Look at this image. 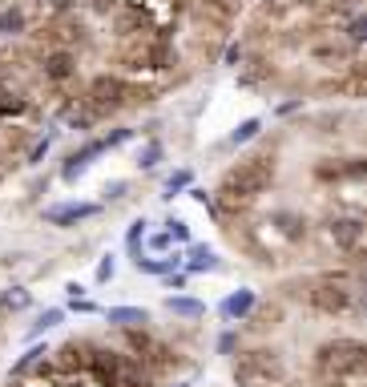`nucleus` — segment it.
Returning a JSON list of instances; mask_svg holds the SVG:
<instances>
[{
  "label": "nucleus",
  "mask_w": 367,
  "mask_h": 387,
  "mask_svg": "<svg viewBox=\"0 0 367 387\" xmlns=\"http://www.w3.org/2000/svg\"><path fill=\"white\" fill-rule=\"evenodd\" d=\"M102 206L97 202H61V206H49L45 210V222L49 226H77V222H89V218H97Z\"/></svg>",
  "instance_id": "4"
},
{
  "label": "nucleus",
  "mask_w": 367,
  "mask_h": 387,
  "mask_svg": "<svg viewBox=\"0 0 367 387\" xmlns=\"http://www.w3.org/2000/svg\"><path fill=\"white\" fill-rule=\"evenodd\" d=\"M117 275V258L114 254H102V263H97V283H109Z\"/></svg>",
  "instance_id": "25"
},
{
  "label": "nucleus",
  "mask_w": 367,
  "mask_h": 387,
  "mask_svg": "<svg viewBox=\"0 0 367 387\" xmlns=\"http://www.w3.org/2000/svg\"><path fill=\"white\" fill-rule=\"evenodd\" d=\"M270 178H275V162L270 158H251V162H242L239 170H230L222 178V190L218 194H222L226 206H246V202H254L270 186Z\"/></svg>",
  "instance_id": "1"
},
{
  "label": "nucleus",
  "mask_w": 367,
  "mask_h": 387,
  "mask_svg": "<svg viewBox=\"0 0 367 387\" xmlns=\"http://www.w3.org/2000/svg\"><path fill=\"white\" fill-rule=\"evenodd\" d=\"M291 4H307V0H291Z\"/></svg>",
  "instance_id": "38"
},
{
  "label": "nucleus",
  "mask_w": 367,
  "mask_h": 387,
  "mask_svg": "<svg viewBox=\"0 0 367 387\" xmlns=\"http://www.w3.org/2000/svg\"><path fill=\"white\" fill-rule=\"evenodd\" d=\"M45 4H49L53 13H69V9H73L77 0H45Z\"/></svg>",
  "instance_id": "34"
},
{
  "label": "nucleus",
  "mask_w": 367,
  "mask_h": 387,
  "mask_svg": "<svg viewBox=\"0 0 367 387\" xmlns=\"http://www.w3.org/2000/svg\"><path fill=\"white\" fill-rule=\"evenodd\" d=\"M89 97L97 101V109H114V105H121V97H126V85H121L117 77H97L93 89H89Z\"/></svg>",
  "instance_id": "8"
},
{
  "label": "nucleus",
  "mask_w": 367,
  "mask_h": 387,
  "mask_svg": "<svg viewBox=\"0 0 367 387\" xmlns=\"http://www.w3.org/2000/svg\"><path fill=\"white\" fill-rule=\"evenodd\" d=\"M133 138V129H126V125H121V129H114V133H105V150H114V146H126V141Z\"/></svg>",
  "instance_id": "28"
},
{
  "label": "nucleus",
  "mask_w": 367,
  "mask_h": 387,
  "mask_svg": "<svg viewBox=\"0 0 367 387\" xmlns=\"http://www.w3.org/2000/svg\"><path fill=\"white\" fill-rule=\"evenodd\" d=\"M174 387H186V383H174Z\"/></svg>",
  "instance_id": "40"
},
{
  "label": "nucleus",
  "mask_w": 367,
  "mask_h": 387,
  "mask_svg": "<svg viewBox=\"0 0 367 387\" xmlns=\"http://www.w3.org/2000/svg\"><path fill=\"white\" fill-rule=\"evenodd\" d=\"M190 275H202V271H218V258L210 246H190V258H182Z\"/></svg>",
  "instance_id": "14"
},
{
  "label": "nucleus",
  "mask_w": 367,
  "mask_h": 387,
  "mask_svg": "<svg viewBox=\"0 0 367 387\" xmlns=\"http://www.w3.org/2000/svg\"><path fill=\"white\" fill-rule=\"evenodd\" d=\"M242 363H251L254 371L263 375L266 383H275V379H283V359L275 355V351H266V347H258V351H246L242 355Z\"/></svg>",
  "instance_id": "7"
},
{
  "label": "nucleus",
  "mask_w": 367,
  "mask_h": 387,
  "mask_svg": "<svg viewBox=\"0 0 367 387\" xmlns=\"http://www.w3.org/2000/svg\"><path fill=\"white\" fill-rule=\"evenodd\" d=\"M45 355H49V347H28L25 355H21V359L13 363V375H25V371H33V367H37V363L45 359Z\"/></svg>",
  "instance_id": "19"
},
{
  "label": "nucleus",
  "mask_w": 367,
  "mask_h": 387,
  "mask_svg": "<svg viewBox=\"0 0 367 387\" xmlns=\"http://www.w3.org/2000/svg\"><path fill=\"white\" fill-rule=\"evenodd\" d=\"M363 37H367V21L355 16L351 25H347V40H351V45H363Z\"/></svg>",
  "instance_id": "27"
},
{
  "label": "nucleus",
  "mask_w": 367,
  "mask_h": 387,
  "mask_svg": "<svg viewBox=\"0 0 367 387\" xmlns=\"http://www.w3.org/2000/svg\"><path fill=\"white\" fill-rule=\"evenodd\" d=\"M254 307H258V295H254V290H234V295L222 299V315H226L230 323H234V319H246Z\"/></svg>",
  "instance_id": "10"
},
{
  "label": "nucleus",
  "mask_w": 367,
  "mask_h": 387,
  "mask_svg": "<svg viewBox=\"0 0 367 387\" xmlns=\"http://www.w3.org/2000/svg\"><path fill=\"white\" fill-rule=\"evenodd\" d=\"M319 367L327 375H359L363 371V343L359 339H335L319 347Z\"/></svg>",
  "instance_id": "2"
},
{
  "label": "nucleus",
  "mask_w": 367,
  "mask_h": 387,
  "mask_svg": "<svg viewBox=\"0 0 367 387\" xmlns=\"http://www.w3.org/2000/svg\"><path fill=\"white\" fill-rule=\"evenodd\" d=\"M263 133V121L258 117H246V121H239V129L230 133V146H246V141H254Z\"/></svg>",
  "instance_id": "17"
},
{
  "label": "nucleus",
  "mask_w": 367,
  "mask_h": 387,
  "mask_svg": "<svg viewBox=\"0 0 367 387\" xmlns=\"http://www.w3.org/2000/svg\"><path fill=\"white\" fill-rule=\"evenodd\" d=\"M165 158V146L162 141H150V146H141V153H138V165L141 170H153V165Z\"/></svg>",
  "instance_id": "20"
},
{
  "label": "nucleus",
  "mask_w": 367,
  "mask_h": 387,
  "mask_svg": "<svg viewBox=\"0 0 367 387\" xmlns=\"http://www.w3.org/2000/svg\"><path fill=\"white\" fill-rule=\"evenodd\" d=\"M190 182H194L190 170H174V174L165 178V194H162V198H174V194H182V190L190 186Z\"/></svg>",
  "instance_id": "21"
},
{
  "label": "nucleus",
  "mask_w": 367,
  "mask_h": 387,
  "mask_svg": "<svg viewBox=\"0 0 367 387\" xmlns=\"http://www.w3.org/2000/svg\"><path fill=\"white\" fill-rule=\"evenodd\" d=\"M327 238L339 250H359V242H363V218H355V214H339V218H331V222H327Z\"/></svg>",
  "instance_id": "5"
},
{
  "label": "nucleus",
  "mask_w": 367,
  "mask_h": 387,
  "mask_svg": "<svg viewBox=\"0 0 367 387\" xmlns=\"http://www.w3.org/2000/svg\"><path fill=\"white\" fill-rule=\"evenodd\" d=\"M0 113H25V97H16V93H0Z\"/></svg>",
  "instance_id": "26"
},
{
  "label": "nucleus",
  "mask_w": 367,
  "mask_h": 387,
  "mask_svg": "<svg viewBox=\"0 0 367 387\" xmlns=\"http://www.w3.org/2000/svg\"><path fill=\"white\" fill-rule=\"evenodd\" d=\"M270 222L279 226V230H283L287 238H303V234H307V222L299 218V214H291V210H279L275 218H270Z\"/></svg>",
  "instance_id": "15"
},
{
  "label": "nucleus",
  "mask_w": 367,
  "mask_h": 387,
  "mask_svg": "<svg viewBox=\"0 0 367 387\" xmlns=\"http://www.w3.org/2000/svg\"><path fill=\"white\" fill-rule=\"evenodd\" d=\"M102 153H105V141L102 138H97V141H85L77 153H69V162H65L61 178H65V182H77V178L85 174V165L93 162V158H102Z\"/></svg>",
  "instance_id": "6"
},
{
  "label": "nucleus",
  "mask_w": 367,
  "mask_h": 387,
  "mask_svg": "<svg viewBox=\"0 0 367 387\" xmlns=\"http://www.w3.org/2000/svg\"><path fill=\"white\" fill-rule=\"evenodd\" d=\"M69 307H73L77 315H93V311H97V302H89V299H81V295H77V299L69 302Z\"/></svg>",
  "instance_id": "32"
},
{
  "label": "nucleus",
  "mask_w": 367,
  "mask_h": 387,
  "mask_svg": "<svg viewBox=\"0 0 367 387\" xmlns=\"http://www.w3.org/2000/svg\"><path fill=\"white\" fill-rule=\"evenodd\" d=\"M146 218H133V222H129V230H126V242H129V250H133V254H138V246L141 242H146Z\"/></svg>",
  "instance_id": "23"
},
{
  "label": "nucleus",
  "mask_w": 367,
  "mask_h": 387,
  "mask_svg": "<svg viewBox=\"0 0 367 387\" xmlns=\"http://www.w3.org/2000/svg\"><path fill=\"white\" fill-rule=\"evenodd\" d=\"M16 33H25V13L21 9H4L0 13V37H16Z\"/></svg>",
  "instance_id": "18"
},
{
  "label": "nucleus",
  "mask_w": 367,
  "mask_h": 387,
  "mask_svg": "<svg viewBox=\"0 0 367 387\" xmlns=\"http://www.w3.org/2000/svg\"><path fill=\"white\" fill-rule=\"evenodd\" d=\"M165 234H170V242H190V226L182 222V218H170L165 222Z\"/></svg>",
  "instance_id": "24"
},
{
  "label": "nucleus",
  "mask_w": 367,
  "mask_h": 387,
  "mask_svg": "<svg viewBox=\"0 0 367 387\" xmlns=\"http://www.w3.org/2000/svg\"><path fill=\"white\" fill-rule=\"evenodd\" d=\"M165 311L177 315V319H202V315H206V302L186 299V295H170V299H165Z\"/></svg>",
  "instance_id": "12"
},
{
  "label": "nucleus",
  "mask_w": 367,
  "mask_h": 387,
  "mask_svg": "<svg viewBox=\"0 0 367 387\" xmlns=\"http://www.w3.org/2000/svg\"><path fill=\"white\" fill-rule=\"evenodd\" d=\"M150 246H153V250H165V246H170V234H153Z\"/></svg>",
  "instance_id": "37"
},
{
  "label": "nucleus",
  "mask_w": 367,
  "mask_h": 387,
  "mask_svg": "<svg viewBox=\"0 0 367 387\" xmlns=\"http://www.w3.org/2000/svg\"><path fill=\"white\" fill-rule=\"evenodd\" d=\"M105 319H109L114 327H121V331H129V327H146L150 323V311H146V307H109Z\"/></svg>",
  "instance_id": "11"
},
{
  "label": "nucleus",
  "mask_w": 367,
  "mask_h": 387,
  "mask_svg": "<svg viewBox=\"0 0 367 387\" xmlns=\"http://www.w3.org/2000/svg\"><path fill=\"white\" fill-rule=\"evenodd\" d=\"M190 190V198L198 202V206H206V210H214V194H206V190H198V186H186Z\"/></svg>",
  "instance_id": "31"
},
{
  "label": "nucleus",
  "mask_w": 367,
  "mask_h": 387,
  "mask_svg": "<svg viewBox=\"0 0 367 387\" xmlns=\"http://www.w3.org/2000/svg\"><path fill=\"white\" fill-rule=\"evenodd\" d=\"M218 4H230V0H218Z\"/></svg>",
  "instance_id": "39"
},
{
  "label": "nucleus",
  "mask_w": 367,
  "mask_h": 387,
  "mask_svg": "<svg viewBox=\"0 0 367 387\" xmlns=\"http://www.w3.org/2000/svg\"><path fill=\"white\" fill-rule=\"evenodd\" d=\"M126 190H129V182H121V178H117V182H109V186H105V198L117 202V198H126Z\"/></svg>",
  "instance_id": "30"
},
{
  "label": "nucleus",
  "mask_w": 367,
  "mask_h": 387,
  "mask_svg": "<svg viewBox=\"0 0 367 387\" xmlns=\"http://www.w3.org/2000/svg\"><path fill=\"white\" fill-rule=\"evenodd\" d=\"M61 319H65V311H61V307H49V311H40V315H37V323H33V335H40V331L57 327Z\"/></svg>",
  "instance_id": "22"
},
{
  "label": "nucleus",
  "mask_w": 367,
  "mask_h": 387,
  "mask_svg": "<svg viewBox=\"0 0 367 387\" xmlns=\"http://www.w3.org/2000/svg\"><path fill=\"white\" fill-rule=\"evenodd\" d=\"M40 73L49 77V81H69V77L77 73V57L69 49H57V53H49V57L40 61Z\"/></svg>",
  "instance_id": "9"
},
{
  "label": "nucleus",
  "mask_w": 367,
  "mask_h": 387,
  "mask_svg": "<svg viewBox=\"0 0 367 387\" xmlns=\"http://www.w3.org/2000/svg\"><path fill=\"white\" fill-rule=\"evenodd\" d=\"M355 302V290L343 283V278H327V283H319V287H311V307L323 315H343L351 311Z\"/></svg>",
  "instance_id": "3"
},
{
  "label": "nucleus",
  "mask_w": 367,
  "mask_h": 387,
  "mask_svg": "<svg viewBox=\"0 0 367 387\" xmlns=\"http://www.w3.org/2000/svg\"><path fill=\"white\" fill-rule=\"evenodd\" d=\"M133 266L138 271H146V275H170V271H177L182 266V254H165V258H133Z\"/></svg>",
  "instance_id": "13"
},
{
  "label": "nucleus",
  "mask_w": 367,
  "mask_h": 387,
  "mask_svg": "<svg viewBox=\"0 0 367 387\" xmlns=\"http://www.w3.org/2000/svg\"><path fill=\"white\" fill-rule=\"evenodd\" d=\"M45 153H49V138H45V141H40V146H37V150L28 153V162L37 165V162H40V158H45Z\"/></svg>",
  "instance_id": "35"
},
{
  "label": "nucleus",
  "mask_w": 367,
  "mask_h": 387,
  "mask_svg": "<svg viewBox=\"0 0 367 387\" xmlns=\"http://www.w3.org/2000/svg\"><path fill=\"white\" fill-rule=\"evenodd\" d=\"M165 283H170V290H182V287H186V275H174V271H170Z\"/></svg>",
  "instance_id": "36"
},
{
  "label": "nucleus",
  "mask_w": 367,
  "mask_h": 387,
  "mask_svg": "<svg viewBox=\"0 0 367 387\" xmlns=\"http://www.w3.org/2000/svg\"><path fill=\"white\" fill-rule=\"evenodd\" d=\"M0 307H4V311H28V307H33V295H28L25 287H13V290L0 295Z\"/></svg>",
  "instance_id": "16"
},
{
  "label": "nucleus",
  "mask_w": 367,
  "mask_h": 387,
  "mask_svg": "<svg viewBox=\"0 0 367 387\" xmlns=\"http://www.w3.org/2000/svg\"><path fill=\"white\" fill-rule=\"evenodd\" d=\"M242 57H246V53H242V45H230V49H226V65H230V69H239Z\"/></svg>",
  "instance_id": "33"
},
{
  "label": "nucleus",
  "mask_w": 367,
  "mask_h": 387,
  "mask_svg": "<svg viewBox=\"0 0 367 387\" xmlns=\"http://www.w3.org/2000/svg\"><path fill=\"white\" fill-rule=\"evenodd\" d=\"M234 351H239V335H234V331H226V335L218 339V355H234Z\"/></svg>",
  "instance_id": "29"
}]
</instances>
